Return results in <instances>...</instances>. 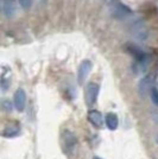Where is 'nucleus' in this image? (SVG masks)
Segmentation results:
<instances>
[{
  "instance_id": "obj_1",
  "label": "nucleus",
  "mask_w": 158,
  "mask_h": 159,
  "mask_svg": "<svg viewBox=\"0 0 158 159\" xmlns=\"http://www.w3.org/2000/svg\"><path fill=\"white\" fill-rule=\"evenodd\" d=\"M61 144H62L63 152L70 157L72 153L75 152V148L77 145V140H76L75 134L70 132L69 129H64L61 135Z\"/></svg>"
},
{
  "instance_id": "obj_2",
  "label": "nucleus",
  "mask_w": 158,
  "mask_h": 159,
  "mask_svg": "<svg viewBox=\"0 0 158 159\" xmlns=\"http://www.w3.org/2000/svg\"><path fill=\"white\" fill-rule=\"evenodd\" d=\"M98 94H99V84L94 82H89L86 86V90H85V101H86L87 106L91 107L96 102Z\"/></svg>"
},
{
  "instance_id": "obj_3",
  "label": "nucleus",
  "mask_w": 158,
  "mask_h": 159,
  "mask_svg": "<svg viewBox=\"0 0 158 159\" xmlns=\"http://www.w3.org/2000/svg\"><path fill=\"white\" fill-rule=\"evenodd\" d=\"M13 103L14 107L17 108V111L23 112L24 108L26 106V94L23 89H18L13 96Z\"/></svg>"
},
{
  "instance_id": "obj_4",
  "label": "nucleus",
  "mask_w": 158,
  "mask_h": 159,
  "mask_svg": "<svg viewBox=\"0 0 158 159\" xmlns=\"http://www.w3.org/2000/svg\"><path fill=\"white\" fill-rule=\"evenodd\" d=\"M92 70V62L89 60H85L79 66V73H77V80L79 83H83V81L86 80L88 74Z\"/></svg>"
},
{
  "instance_id": "obj_5",
  "label": "nucleus",
  "mask_w": 158,
  "mask_h": 159,
  "mask_svg": "<svg viewBox=\"0 0 158 159\" xmlns=\"http://www.w3.org/2000/svg\"><path fill=\"white\" fill-rule=\"evenodd\" d=\"M88 120L95 128H101L104 125V119H102L101 113L95 109H92L88 112Z\"/></svg>"
},
{
  "instance_id": "obj_6",
  "label": "nucleus",
  "mask_w": 158,
  "mask_h": 159,
  "mask_svg": "<svg viewBox=\"0 0 158 159\" xmlns=\"http://www.w3.org/2000/svg\"><path fill=\"white\" fill-rule=\"evenodd\" d=\"M112 14L115 18H125L131 14V10L123 4H115L112 8Z\"/></svg>"
},
{
  "instance_id": "obj_7",
  "label": "nucleus",
  "mask_w": 158,
  "mask_h": 159,
  "mask_svg": "<svg viewBox=\"0 0 158 159\" xmlns=\"http://www.w3.org/2000/svg\"><path fill=\"white\" fill-rule=\"evenodd\" d=\"M151 76H145L139 81L138 83V92L142 96H145L147 92H151Z\"/></svg>"
},
{
  "instance_id": "obj_8",
  "label": "nucleus",
  "mask_w": 158,
  "mask_h": 159,
  "mask_svg": "<svg viewBox=\"0 0 158 159\" xmlns=\"http://www.w3.org/2000/svg\"><path fill=\"white\" fill-rule=\"evenodd\" d=\"M1 10L2 13L7 18L13 17L14 12H16V7H14L13 0H1Z\"/></svg>"
},
{
  "instance_id": "obj_9",
  "label": "nucleus",
  "mask_w": 158,
  "mask_h": 159,
  "mask_svg": "<svg viewBox=\"0 0 158 159\" xmlns=\"http://www.w3.org/2000/svg\"><path fill=\"white\" fill-rule=\"evenodd\" d=\"M105 122H106V126L108 127V129L114 131V129H117L118 124H119L118 116H117L114 113H107L105 118Z\"/></svg>"
},
{
  "instance_id": "obj_10",
  "label": "nucleus",
  "mask_w": 158,
  "mask_h": 159,
  "mask_svg": "<svg viewBox=\"0 0 158 159\" xmlns=\"http://www.w3.org/2000/svg\"><path fill=\"white\" fill-rule=\"evenodd\" d=\"M133 32L136 34V37H138L139 39H145L146 36H147V32H146V30H145V27L142 21H137L133 25Z\"/></svg>"
},
{
  "instance_id": "obj_11",
  "label": "nucleus",
  "mask_w": 158,
  "mask_h": 159,
  "mask_svg": "<svg viewBox=\"0 0 158 159\" xmlns=\"http://www.w3.org/2000/svg\"><path fill=\"white\" fill-rule=\"evenodd\" d=\"M19 133H20V126L13 125V126L6 127V128L2 131V137H5V138H14V137H17Z\"/></svg>"
},
{
  "instance_id": "obj_12",
  "label": "nucleus",
  "mask_w": 158,
  "mask_h": 159,
  "mask_svg": "<svg viewBox=\"0 0 158 159\" xmlns=\"http://www.w3.org/2000/svg\"><path fill=\"white\" fill-rule=\"evenodd\" d=\"M131 53L133 55V57L136 58V61H137V63H143V62H145V60H146V55H145L144 51H142L140 49H138V48H132L131 49Z\"/></svg>"
},
{
  "instance_id": "obj_13",
  "label": "nucleus",
  "mask_w": 158,
  "mask_h": 159,
  "mask_svg": "<svg viewBox=\"0 0 158 159\" xmlns=\"http://www.w3.org/2000/svg\"><path fill=\"white\" fill-rule=\"evenodd\" d=\"M150 95H151L152 102H153L156 106H158V89L156 87H152L151 92H150Z\"/></svg>"
},
{
  "instance_id": "obj_14",
  "label": "nucleus",
  "mask_w": 158,
  "mask_h": 159,
  "mask_svg": "<svg viewBox=\"0 0 158 159\" xmlns=\"http://www.w3.org/2000/svg\"><path fill=\"white\" fill-rule=\"evenodd\" d=\"M8 87H10V80L6 79L5 75H2V77H1V89L4 92H6L8 89Z\"/></svg>"
},
{
  "instance_id": "obj_15",
  "label": "nucleus",
  "mask_w": 158,
  "mask_h": 159,
  "mask_svg": "<svg viewBox=\"0 0 158 159\" xmlns=\"http://www.w3.org/2000/svg\"><path fill=\"white\" fill-rule=\"evenodd\" d=\"M2 108L5 112H11L12 111V103L10 100H4L2 101Z\"/></svg>"
},
{
  "instance_id": "obj_16",
  "label": "nucleus",
  "mask_w": 158,
  "mask_h": 159,
  "mask_svg": "<svg viewBox=\"0 0 158 159\" xmlns=\"http://www.w3.org/2000/svg\"><path fill=\"white\" fill-rule=\"evenodd\" d=\"M31 2H32V0H19L20 6L23 7L24 10H26V8L31 6Z\"/></svg>"
},
{
  "instance_id": "obj_17",
  "label": "nucleus",
  "mask_w": 158,
  "mask_h": 159,
  "mask_svg": "<svg viewBox=\"0 0 158 159\" xmlns=\"http://www.w3.org/2000/svg\"><path fill=\"white\" fill-rule=\"evenodd\" d=\"M38 1H40V4H42V5H43V4H44V2H45L46 0H38Z\"/></svg>"
},
{
  "instance_id": "obj_18",
  "label": "nucleus",
  "mask_w": 158,
  "mask_h": 159,
  "mask_svg": "<svg viewBox=\"0 0 158 159\" xmlns=\"http://www.w3.org/2000/svg\"><path fill=\"white\" fill-rule=\"evenodd\" d=\"M93 159H101V158H100V157H98V156H94V157H93Z\"/></svg>"
},
{
  "instance_id": "obj_19",
  "label": "nucleus",
  "mask_w": 158,
  "mask_h": 159,
  "mask_svg": "<svg viewBox=\"0 0 158 159\" xmlns=\"http://www.w3.org/2000/svg\"><path fill=\"white\" fill-rule=\"evenodd\" d=\"M105 1H107V2H113L114 0H105Z\"/></svg>"
},
{
  "instance_id": "obj_20",
  "label": "nucleus",
  "mask_w": 158,
  "mask_h": 159,
  "mask_svg": "<svg viewBox=\"0 0 158 159\" xmlns=\"http://www.w3.org/2000/svg\"><path fill=\"white\" fill-rule=\"evenodd\" d=\"M156 141H157V144H158V135L156 137Z\"/></svg>"
}]
</instances>
